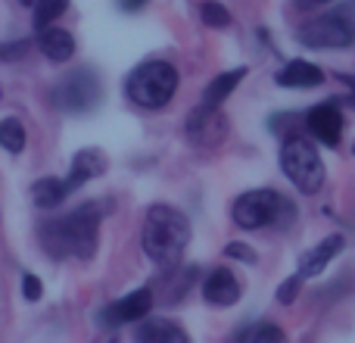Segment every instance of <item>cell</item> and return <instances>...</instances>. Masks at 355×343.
<instances>
[{"instance_id": "1", "label": "cell", "mask_w": 355, "mask_h": 343, "mask_svg": "<svg viewBox=\"0 0 355 343\" xmlns=\"http://www.w3.org/2000/svg\"><path fill=\"white\" fill-rule=\"evenodd\" d=\"M110 212V200H87L66 215L44 221L37 228L41 246L50 259H91L97 253L100 221Z\"/></svg>"}, {"instance_id": "2", "label": "cell", "mask_w": 355, "mask_h": 343, "mask_svg": "<svg viewBox=\"0 0 355 343\" xmlns=\"http://www.w3.org/2000/svg\"><path fill=\"white\" fill-rule=\"evenodd\" d=\"M190 244V221L181 209L156 203L144 215L141 228V246L147 253V259H153L159 269H172L181 262L184 250Z\"/></svg>"}, {"instance_id": "3", "label": "cell", "mask_w": 355, "mask_h": 343, "mask_svg": "<svg viewBox=\"0 0 355 343\" xmlns=\"http://www.w3.org/2000/svg\"><path fill=\"white\" fill-rule=\"evenodd\" d=\"M234 225L243 231H259V228H290V221L296 219L293 203L284 194L268 187L246 190L234 200Z\"/></svg>"}, {"instance_id": "4", "label": "cell", "mask_w": 355, "mask_h": 343, "mask_svg": "<svg viewBox=\"0 0 355 343\" xmlns=\"http://www.w3.org/2000/svg\"><path fill=\"white\" fill-rule=\"evenodd\" d=\"M178 91V72L166 60H147L131 69L125 78V94L141 110H162Z\"/></svg>"}, {"instance_id": "5", "label": "cell", "mask_w": 355, "mask_h": 343, "mask_svg": "<svg viewBox=\"0 0 355 343\" xmlns=\"http://www.w3.org/2000/svg\"><path fill=\"white\" fill-rule=\"evenodd\" d=\"M50 100H53L56 110L72 112V116H85L94 106L103 100V85H100V75L94 72L91 66H78L72 72H66L56 87L50 91Z\"/></svg>"}, {"instance_id": "6", "label": "cell", "mask_w": 355, "mask_h": 343, "mask_svg": "<svg viewBox=\"0 0 355 343\" xmlns=\"http://www.w3.org/2000/svg\"><path fill=\"white\" fill-rule=\"evenodd\" d=\"M281 169L302 194H318L324 184V162L309 137H287L281 144Z\"/></svg>"}, {"instance_id": "7", "label": "cell", "mask_w": 355, "mask_h": 343, "mask_svg": "<svg viewBox=\"0 0 355 343\" xmlns=\"http://www.w3.org/2000/svg\"><path fill=\"white\" fill-rule=\"evenodd\" d=\"M296 37L312 50H343L355 44V22L346 6H337V10H327L302 22Z\"/></svg>"}, {"instance_id": "8", "label": "cell", "mask_w": 355, "mask_h": 343, "mask_svg": "<svg viewBox=\"0 0 355 343\" xmlns=\"http://www.w3.org/2000/svg\"><path fill=\"white\" fill-rule=\"evenodd\" d=\"M150 309H153V290L141 287V290L125 294L122 300L103 306L97 312V321L103 328H122V325H131V321H147Z\"/></svg>"}, {"instance_id": "9", "label": "cell", "mask_w": 355, "mask_h": 343, "mask_svg": "<svg viewBox=\"0 0 355 343\" xmlns=\"http://www.w3.org/2000/svg\"><path fill=\"white\" fill-rule=\"evenodd\" d=\"M225 131H227V119L221 116V110L215 106L200 103L187 119V135L193 144L200 147H215V144L225 141Z\"/></svg>"}, {"instance_id": "10", "label": "cell", "mask_w": 355, "mask_h": 343, "mask_svg": "<svg viewBox=\"0 0 355 343\" xmlns=\"http://www.w3.org/2000/svg\"><path fill=\"white\" fill-rule=\"evenodd\" d=\"M306 128L318 144L337 147L340 135H343V112L337 110V100H327V103L312 106V110L306 112Z\"/></svg>"}, {"instance_id": "11", "label": "cell", "mask_w": 355, "mask_h": 343, "mask_svg": "<svg viewBox=\"0 0 355 343\" xmlns=\"http://www.w3.org/2000/svg\"><path fill=\"white\" fill-rule=\"evenodd\" d=\"M202 296L209 306H234L240 300V281L231 269H215L202 281Z\"/></svg>"}, {"instance_id": "12", "label": "cell", "mask_w": 355, "mask_h": 343, "mask_svg": "<svg viewBox=\"0 0 355 343\" xmlns=\"http://www.w3.org/2000/svg\"><path fill=\"white\" fill-rule=\"evenodd\" d=\"M103 172H106V156H103V150L85 147V150H78V153L72 156V169H69V175L62 178V181H66L69 194H72V190H78L85 181H91V178L103 175Z\"/></svg>"}, {"instance_id": "13", "label": "cell", "mask_w": 355, "mask_h": 343, "mask_svg": "<svg viewBox=\"0 0 355 343\" xmlns=\"http://www.w3.org/2000/svg\"><path fill=\"white\" fill-rule=\"evenodd\" d=\"M343 244H346L343 234H331V237H324L321 244H315L309 253H302L296 275H300V278H315V275H321V271L331 265V259L337 256L340 250H343Z\"/></svg>"}, {"instance_id": "14", "label": "cell", "mask_w": 355, "mask_h": 343, "mask_svg": "<svg viewBox=\"0 0 355 343\" xmlns=\"http://www.w3.org/2000/svg\"><path fill=\"white\" fill-rule=\"evenodd\" d=\"M275 81L281 87H318V85H324V72L309 60H290L275 75Z\"/></svg>"}, {"instance_id": "15", "label": "cell", "mask_w": 355, "mask_h": 343, "mask_svg": "<svg viewBox=\"0 0 355 343\" xmlns=\"http://www.w3.org/2000/svg\"><path fill=\"white\" fill-rule=\"evenodd\" d=\"M135 343H190V337L184 334L181 325L168 319H147L137 325Z\"/></svg>"}, {"instance_id": "16", "label": "cell", "mask_w": 355, "mask_h": 343, "mask_svg": "<svg viewBox=\"0 0 355 343\" xmlns=\"http://www.w3.org/2000/svg\"><path fill=\"white\" fill-rule=\"evenodd\" d=\"M37 50H41L50 62H66V60H72V53H75V37L69 35L66 28H56L53 25V28L37 35Z\"/></svg>"}, {"instance_id": "17", "label": "cell", "mask_w": 355, "mask_h": 343, "mask_svg": "<svg viewBox=\"0 0 355 343\" xmlns=\"http://www.w3.org/2000/svg\"><path fill=\"white\" fill-rule=\"evenodd\" d=\"M243 75H246V69H231V72L215 75V78L206 85V91H202V103H206V106H215V110H218V106L234 94V87L243 81Z\"/></svg>"}, {"instance_id": "18", "label": "cell", "mask_w": 355, "mask_h": 343, "mask_svg": "<svg viewBox=\"0 0 355 343\" xmlns=\"http://www.w3.org/2000/svg\"><path fill=\"white\" fill-rule=\"evenodd\" d=\"M66 196H69V187L62 178H41V181L31 184V200L41 209H56Z\"/></svg>"}, {"instance_id": "19", "label": "cell", "mask_w": 355, "mask_h": 343, "mask_svg": "<svg viewBox=\"0 0 355 343\" xmlns=\"http://www.w3.org/2000/svg\"><path fill=\"white\" fill-rule=\"evenodd\" d=\"M66 10H69V0H35V16H31V22H35V31L41 35V31L53 28V22Z\"/></svg>"}, {"instance_id": "20", "label": "cell", "mask_w": 355, "mask_h": 343, "mask_svg": "<svg viewBox=\"0 0 355 343\" xmlns=\"http://www.w3.org/2000/svg\"><path fill=\"white\" fill-rule=\"evenodd\" d=\"M25 125L19 122V119H3L0 122V144H3V150H10V153H22L25 147Z\"/></svg>"}, {"instance_id": "21", "label": "cell", "mask_w": 355, "mask_h": 343, "mask_svg": "<svg viewBox=\"0 0 355 343\" xmlns=\"http://www.w3.org/2000/svg\"><path fill=\"white\" fill-rule=\"evenodd\" d=\"M200 19L209 25V28H225V25H231V12H227V6L218 3V0H202Z\"/></svg>"}, {"instance_id": "22", "label": "cell", "mask_w": 355, "mask_h": 343, "mask_svg": "<svg viewBox=\"0 0 355 343\" xmlns=\"http://www.w3.org/2000/svg\"><path fill=\"white\" fill-rule=\"evenodd\" d=\"M252 343H287V334L281 331V325H275V321H265V325L256 328V334H252Z\"/></svg>"}, {"instance_id": "23", "label": "cell", "mask_w": 355, "mask_h": 343, "mask_svg": "<svg viewBox=\"0 0 355 343\" xmlns=\"http://www.w3.org/2000/svg\"><path fill=\"white\" fill-rule=\"evenodd\" d=\"M300 287H302V278H300V275L287 278V281L281 284V290H277V300H281L284 306H290V303L296 300V294H300Z\"/></svg>"}, {"instance_id": "24", "label": "cell", "mask_w": 355, "mask_h": 343, "mask_svg": "<svg viewBox=\"0 0 355 343\" xmlns=\"http://www.w3.org/2000/svg\"><path fill=\"white\" fill-rule=\"evenodd\" d=\"M22 296L28 303L41 300V281H37V275H31V271H25V275H22Z\"/></svg>"}, {"instance_id": "25", "label": "cell", "mask_w": 355, "mask_h": 343, "mask_svg": "<svg viewBox=\"0 0 355 343\" xmlns=\"http://www.w3.org/2000/svg\"><path fill=\"white\" fill-rule=\"evenodd\" d=\"M225 256L240 259V262H256V253H252L246 244H227L225 246Z\"/></svg>"}, {"instance_id": "26", "label": "cell", "mask_w": 355, "mask_h": 343, "mask_svg": "<svg viewBox=\"0 0 355 343\" xmlns=\"http://www.w3.org/2000/svg\"><path fill=\"white\" fill-rule=\"evenodd\" d=\"M25 50H28V41L6 44V47H3V60H16V53H25Z\"/></svg>"}, {"instance_id": "27", "label": "cell", "mask_w": 355, "mask_h": 343, "mask_svg": "<svg viewBox=\"0 0 355 343\" xmlns=\"http://www.w3.org/2000/svg\"><path fill=\"white\" fill-rule=\"evenodd\" d=\"M337 78H340V81H343V85H346V87H349V106H352V110H355V75H346V72H340V75H337Z\"/></svg>"}, {"instance_id": "28", "label": "cell", "mask_w": 355, "mask_h": 343, "mask_svg": "<svg viewBox=\"0 0 355 343\" xmlns=\"http://www.w3.org/2000/svg\"><path fill=\"white\" fill-rule=\"evenodd\" d=\"M144 3H147V0H119V6H122V10H128V12H137Z\"/></svg>"}, {"instance_id": "29", "label": "cell", "mask_w": 355, "mask_h": 343, "mask_svg": "<svg viewBox=\"0 0 355 343\" xmlns=\"http://www.w3.org/2000/svg\"><path fill=\"white\" fill-rule=\"evenodd\" d=\"M312 3H327V0H312Z\"/></svg>"}]
</instances>
